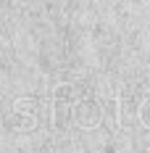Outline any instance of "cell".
I'll list each match as a JSON object with an SVG mask.
<instances>
[{"label": "cell", "instance_id": "3", "mask_svg": "<svg viewBox=\"0 0 150 153\" xmlns=\"http://www.w3.org/2000/svg\"><path fill=\"white\" fill-rule=\"evenodd\" d=\"M137 119H140L142 127H148V129H150V95L137 106Z\"/></svg>", "mask_w": 150, "mask_h": 153}, {"label": "cell", "instance_id": "1", "mask_svg": "<svg viewBox=\"0 0 150 153\" xmlns=\"http://www.w3.org/2000/svg\"><path fill=\"white\" fill-rule=\"evenodd\" d=\"M71 116H74V122L79 127L92 129V127H98V124L103 122V108H100L98 100H92V98H79V100H74Z\"/></svg>", "mask_w": 150, "mask_h": 153}, {"label": "cell", "instance_id": "2", "mask_svg": "<svg viewBox=\"0 0 150 153\" xmlns=\"http://www.w3.org/2000/svg\"><path fill=\"white\" fill-rule=\"evenodd\" d=\"M37 114H40V106H37L32 98H18V100L13 103V116H16V127H18V129L34 127Z\"/></svg>", "mask_w": 150, "mask_h": 153}]
</instances>
